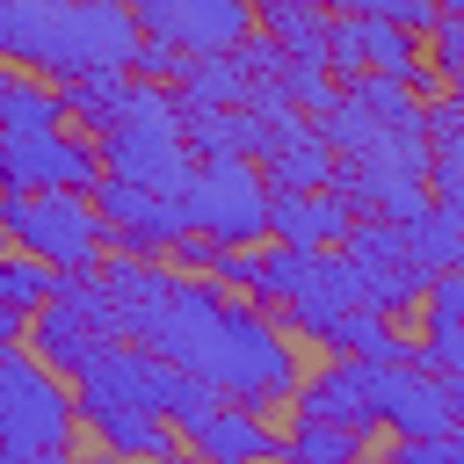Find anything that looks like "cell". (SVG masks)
<instances>
[{
    "label": "cell",
    "instance_id": "cell-1",
    "mask_svg": "<svg viewBox=\"0 0 464 464\" xmlns=\"http://www.w3.org/2000/svg\"><path fill=\"white\" fill-rule=\"evenodd\" d=\"M138 341L181 370H196L203 384H218L225 399H290L297 392V355L283 348V334L254 312V304H225L218 283H167V297L152 304V319L138 326Z\"/></svg>",
    "mask_w": 464,
    "mask_h": 464
},
{
    "label": "cell",
    "instance_id": "cell-2",
    "mask_svg": "<svg viewBox=\"0 0 464 464\" xmlns=\"http://www.w3.org/2000/svg\"><path fill=\"white\" fill-rule=\"evenodd\" d=\"M0 232L51 261L58 276H80V268H102V246H109V218L94 210L87 188H22V196H0Z\"/></svg>",
    "mask_w": 464,
    "mask_h": 464
},
{
    "label": "cell",
    "instance_id": "cell-3",
    "mask_svg": "<svg viewBox=\"0 0 464 464\" xmlns=\"http://www.w3.org/2000/svg\"><path fill=\"white\" fill-rule=\"evenodd\" d=\"M72 420L65 377H51L44 355H22V341L0 348V457H58L72 450Z\"/></svg>",
    "mask_w": 464,
    "mask_h": 464
},
{
    "label": "cell",
    "instance_id": "cell-4",
    "mask_svg": "<svg viewBox=\"0 0 464 464\" xmlns=\"http://www.w3.org/2000/svg\"><path fill=\"white\" fill-rule=\"evenodd\" d=\"M268 196L276 188L254 160H196V174L181 188V210L218 246H254V239H268Z\"/></svg>",
    "mask_w": 464,
    "mask_h": 464
},
{
    "label": "cell",
    "instance_id": "cell-5",
    "mask_svg": "<svg viewBox=\"0 0 464 464\" xmlns=\"http://www.w3.org/2000/svg\"><path fill=\"white\" fill-rule=\"evenodd\" d=\"M341 181H348V196H355L362 210L413 225V218L428 210V138H420V130H384L370 152H355V167H348Z\"/></svg>",
    "mask_w": 464,
    "mask_h": 464
},
{
    "label": "cell",
    "instance_id": "cell-6",
    "mask_svg": "<svg viewBox=\"0 0 464 464\" xmlns=\"http://www.w3.org/2000/svg\"><path fill=\"white\" fill-rule=\"evenodd\" d=\"M102 152L65 130H0V196L22 188H94Z\"/></svg>",
    "mask_w": 464,
    "mask_h": 464
},
{
    "label": "cell",
    "instance_id": "cell-7",
    "mask_svg": "<svg viewBox=\"0 0 464 464\" xmlns=\"http://www.w3.org/2000/svg\"><path fill=\"white\" fill-rule=\"evenodd\" d=\"M138 29L188 51V58H210V51H232L254 36V0H130Z\"/></svg>",
    "mask_w": 464,
    "mask_h": 464
},
{
    "label": "cell",
    "instance_id": "cell-8",
    "mask_svg": "<svg viewBox=\"0 0 464 464\" xmlns=\"http://www.w3.org/2000/svg\"><path fill=\"white\" fill-rule=\"evenodd\" d=\"M377 420L399 428V442H435L457 428V392L428 370H413L406 355L399 362H377Z\"/></svg>",
    "mask_w": 464,
    "mask_h": 464
},
{
    "label": "cell",
    "instance_id": "cell-9",
    "mask_svg": "<svg viewBox=\"0 0 464 464\" xmlns=\"http://www.w3.org/2000/svg\"><path fill=\"white\" fill-rule=\"evenodd\" d=\"M326 65H334L341 80H348V72H392V80H413V72H420V51H413V29L348 7V22H326Z\"/></svg>",
    "mask_w": 464,
    "mask_h": 464
},
{
    "label": "cell",
    "instance_id": "cell-10",
    "mask_svg": "<svg viewBox=\"0 0 464 464\" xmlns=\"http://www.w3.org/2000/svg\"><path fill=\"white\" fill-rule=\"evenodd\" d=\"M283 304H290V326H304V334L326 341V326H334L348 304H362V261L312 246V254H304V276H297V290H290Z\"/></svg>",
    "mask_w": 464,
    "mask_h": 464
},
{
    "label": "cell",
    "instance_id": "cell-11",
    "mask_svg": "<svg viewBox=\"0 0 464 464\" xmlns=\"http://www.w3.org/2000/svg\"><path fill=\"white\" fill-rule=\"evenodd\" d=\"M297 420H341V428H370L377 420V362L341 355L334 370H319L297 392Z\"/></svg>",
    "mask_w": 464,
    "mask_h": 464
},
{
    "label": "cell",
    "instance_id": "cell-12",
    "mask_svg": "<svg viewBox=\"0 0 464 464\" xmlns=\"http://www.w3.org/2000/svg\"><path fill=\"white\" fill-rule=\"evenodd\" d=\"M181 138L196 160H261L268 116L254 102H210V109H181Z\"/></svg>",
    "mask_w": 464,
    "mask_h": 464
},
{
    "label": "cell",
    "instance_id": "cell-13",
    "mask_svg": "<svg viewBox=\"0 0 464 464\" xmlns=\"http://www.w3.org/2000/svg\"><path fill=\"white\" fill-rule=\"evenodd\" d=\"M261 160H268V181H276V188H319V181L334 174V145H326L312 123H297V109L268 116Z\"/></svg>",
    "mask_w": 464,
    "mask_h": 464
},
{
    "label": "cell",
    "instance_id": "cell-14",
    "mask_svg": "<svg viewBox=\"0 0 464 464\" xmlns=\"http://www.w3.org/2000/svg\"><path fill=\"white\" fill-rule=\"evenodd\" d=\"M348 203L341 196H319V188H276L268 196V232L283 239V246H334V239H348Z\"/></svg>",
    "mask_w": 464,
    "mask_h": 464
},
{
    "label": "cell",
    "instance_id": "cell-15",
    "mask_svg": "<svg viewBox=\"0 0 464 464\" xmlns=\"http://www.w3.org/2000/svg\"><path fill=\"white\" fill-rule=\"evenodd\" d=\"M188 450H203V457H218V464H239V457H276L283 450V435L254 413V406H232V399H218L188 435H181Z\"/></svg>",
    "mask_w": 464,
    "mask_h": 464
},
{
    "label": "cell",
    "instance_id": "cell-16",
    "mask_svg": "<svg viewBox=\"0 0 464 464\" xmlns=\"http://www.w3.org/2000/svg\"><path fill=\"white\" fill-rule=\"evenodd\" d=\"M22 341H29V348H36V355H44L58 377H72V370H80V362H87V355L109 341V334H94V326H87V319H80L65 297H44V304L29 312V334H22Z\"/></svg>",
    "mask_w": 464,
    "mask_h": 464
},
{
    "label": "cell",
    "instance_id": "cell-17",
    "mask_svg": "<svg viewBox=\"0 0 464 464\" xmlns=\"http://www.w3.org/2000/svg\"><path fill=\"white\" fill-rule=\"evenodd\" d=\"M80 420H87V428H94V442H109V450L174 457V442H181V428H174L167 413H145V406H87Z\"/></svg>",
    "mask_w": 464,
    "mask_h": 464
},
{
    "label": "cell",
    "instance_id": "cell-18",
    "mask_svg": "<svg viewBox=\"0 0 464 464\" xmlns=\"http://www.w3.org/2000/svg\"><path fill=\"white\" fill-rule=\"evenodd\" d=\"M254 29H268V44H283L290 58H326V14L297 7V0H261Z\"/></svg>",
    "mask_w": 464,
    "mask_h": 464
},
{
    "label": "cell",
    "instance_id": "cell-19",
    "mask_svg": "<svg viewBox=\"0 0 464 464\" xmlns=\"http://www.w3.org/2000/svg\"><path fill=\"white\" fill-rule=\"evenodd\" d=\"M326 341H334L341 355H362V362H399V355H406V341H392L384 312H370V304H348V312L326 326Z\"/></svg>",
    "mask_w": 464,
    "mask_h": 464
},
{
    "label": "cell",
    "instance_id": "cell-20",
    "mask_svg": "<svg viewBox=\"0 0 464 464\" xmlns=\"http://www.w3.org/2000/svg\"><path fill=\"white\" fill-rule=\"evenodd\" d=\"M130 72H80V80H65V116H87L94 130L102 123H116V109L130 102Z\"/></svg>",
    "mask_w": 464,
    "mask_h": 464
},
{
    "label": "cell",
    "instance_id": "cell-21",
    "mask_svg": "<svg viewBox=\"0 0 464 464\" xmlns=\"http://www.w3.org/2000/svg\"><path fill=\"white\" fill-rule=\"evenodd\" d=\"M283 450L297 464H341L362 450V428H341V420H297V435H283Z\"/></svg>",
    "mask_w": 464,
    "mask_h": 464
},
{
    "label": "cell",
    "instance_id": "cell-22",
    "mask_svg": "<svg viewBox=\"0 0 464 464\" xmlns=\"http://www.w3.org/2000/svg\"><path fill=\"white\" fill-rule=\"evenodd\" d=\"M0 297L22 304V312H36L44 297H58V268L36 261V254H7V261H0Z\"/></svg>",
    "mask_w": 464,
    "mask_h": 464
},
{
    "label": "cell",
    "instance_id": "cell-23",
    "mask_svg": "<svg viewBox=\"0 0 464 464\" xmlns=\"http://www.w3.org/2000/svg\"><path fill=\"white\" fill-rule=\"evenodd\" d=\"M428 51H435V72H442V87L464 102V14H435V29H428Z\"/></svg>",
    "mask_w": 464,
    "mask_h": 464
},
{
    "label": "cell",
    "instance_id": "cell-24",
    "mask_svg": "<svg viewBox=\"0 0 464 464\" xmlns=\"http://www.w3.org/2000/svg\"><path fill=\"white\" fill-rule=\"evenodd\" d=\"M130 72H138V80H160V87H167V80L181 87V72H188V51H174V44H160V36H138V58H130Z\"/></svg>",
    "mask_w": 464,
    "mask_h": 464
},
{
    "label": "cell",
    "instance_id": "cell-25",
    "mask_svg": "<svg viewBox=\"0 0 464 464\" xmlns=\"http://www.w3.org/2000/svg\"><path fill=\"white\" fill-rule=\"evenodd\" d=\"M341 7H355V14H384V22H399V29H413V36H428L435 29V0H341Z\"/></svg>",
    "mask_w": 464,
    "mask_h": 464
},
{
    "label": "cell",
    "instance_id": "cell-26",
    "mask_svg": "<svg viewBox=\"0 0 464 464\" xmlns=\"http://www.w3.org/2000/svg\"><path fill=\"white\" fill-rule=\"evenodd\" d=\"M420 297H428V319L464 326V268H435V283H428Z\"/></svg>",
    "mask_w": 464,
    "mask_h": 464
},
{
    "label": "cell",
    "instance_id": "cell-27",
    "mask_svg": "<svg viewBox=\"0 0 464 464\" xmlns=\"http://www.w3.org/2000/svg\"><path fill=\"white\" fill-rule=\"evenodd\" d=\"M428 370H442V377H464V326H442V319H428Z\"/></svg>",
    "mask_w": 464,
    "mask_h": 464
},
{
    "label": "cell",
    "instance_id": "cell-28",
    "mask_svg": "<svg viewBox=\"0 0 464 464\" xmlns=\"http://www.w3.org/2000/svg\"><path fill=\"white\" fill-rule=\"evenodd\" d=\"M297 7H319V14H334V7H341V0H297Z\"/></svg>",
    "mask_w": 464,
    "mask_h": 464
},
{
    "label": "cell",
    "instance_id": "cell-29",
    "mask_svg": "<svg viewBox=\"0 0 464 464\" xmlns=\"http://www.w3.org/2000/svg\"><path fill=\"white\" fill-rule=\"evenodd\" d=\"M435 7H442V14H464V0H435Z\"/></svg>",
    "mask_w": 464,
    "mask_h": 464
}]
</instances>
